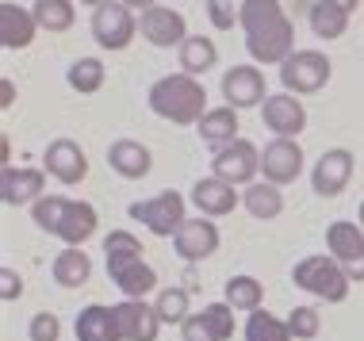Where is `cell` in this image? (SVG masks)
I'll return each mask as SVG.
<instances>
[{"instance_id": "4316f807", "label": "cell", "mask_w": 364, "mask_h": 341, "mask_svg": "<svg viewBox=\"0 0 364 341\" xmlns=\"http://www.w3.org/2000/svg\"><path fill=\"white\" fill-rule=\"evenodd\" d=\"M104 253H107V276H115V272H123L127 265L142 261V242L134 238L131 230H112L104 238Z\"/></svg>"}, {"instance_id": "74e56055", "label": "cell", "mask_w": 364, "mask_h": 341, "mask_svg": "<svg viewBox=\"0 0 364 341\" xmlns=\"http://www.w3.org/2000/svg\"><path fill=\"white\" fill-rule=\"evenodd\" d=\"M27 337H31V341H58V337H62V323H58V315L38 310V315L31 318V326H27Z\"/></svg>"}, {"instance_id": "ac0fdd59", "label": "cell", "mask_w": 364, "mask_h": 341, "mask_svg": "<svg viewBox=\"0 0 364 341\" xmlns=\"http://www.w3.org/2000/svg\"><path fill=\"white\" fill-rule=\"evenodd\" d=\"M173 246L181 253V261L196 265V261L211 257V253L219 249V227H215L211 219H184V227L176 230Z\"/></svg>"}, {"instance_id": "e575fe53", "label": "cell", "mask_w": 364, "mask_h": 341, "mask_svg": "<svg viewBox=\"0 0 364 341\" xmlns=\"http://www.w3.org/2000/svg\"><path fill=\"white\" fill-rule=\"evenodd\" d=\"M157 318H161V326L165 323H176V326H184V318H188V291L184 288H165V291H157Z\"/></svg>"}, {"instance_id": "d4e9b609", "label": "cell", "mask_w": 364, "mask_h": 341, "mask_svg": "<svg viewBox=\"0 0 364 341\" xmlns=\"http://www.w3.org/2000/svg\"><path fill=\"white\" fill-rule=\"evenodd\" d=\"M219 65V46L211 43L208 35H188L181 46V73L188 77H203L208 70Z\"/></svg>"}, {"instance_id": "ffe728a7", "label": "cell", "mask_w": 364, "mask_h": 341, "mask_svg": "<svg viewBox=\"0 0 364 341\" xmlns=\"http://www.w3.org/2000/svg\"><path fill=\"white\" fill-rule=\"evenodd\" d=\"M35 31H38V23H35V16L27 12V8L12 4V0L0 4V43H4L8 50H23V46H31Z\"/></svg>"}, {"instance_id": "d590c367", "label": "cell", "mask_w": 364, "mask_h": 341, "mask_svg": "<svg viewBox=\"0 0 364 341\" xmlns=\"http://www.w3.org/2000/svg\"><path fill=\"white\" fill-rule=\"evenodd\" d=\"M65 207H70V200H65V196H43L31 207L35 227L46 230V234H58V227H62V219H65Z\"/></svg>"}, {"instance_id": "5b68a950", "label": "cell", "mask_w": 364, "mask_h": 341, "mask_svg": "<svg viewBox=\"0 0 364 341\" xmlns=\"http://www.w3.org/2000/svg\"><path fill=\"white\" fill-rule=\"evenodd\" d=\"M131 219H139L157 238H176V230L188 219L184 215V196L181 192H161L154 200H139V203H131Z\"/></svg>"}, {"instance_id": "4fadbf2b", "label": "cell", "mask_w": 364, "mask_h": 341, "mask_svg": "<svg viewBox=\"0 0 364 341\" xmlns=\"http://www.w3.org/2000/svg\"><path fill=\"white\" fill-rule=\"evenodd\" d=\"M261 119L277 139H299L303 126H307V108L299 104V96L280 92V96H269L261 104Z\"/></svg>"}, {"instance_id": "8992f818", "label": "cell", "mask_w": 364, "mask_h": 341, "mask_svg": "<svg viewBox=\"0 0 364 341\" xmlns=\"http://www.w3.org/2000/svg\"><path fill=\"white\" fill-rule=\"evenodd\" d=\"M261 173V153L253 142H230V146H219L211 158V177H219L226 184H253V177Z\"/></svg>"}, {"instance_id": "83f0119b", "label": "cell", "mask_w": 364, "mask_h": 341, "mask_svg": "<svg viewBox=\"0 0 364 341\" xmlns=\"http://www.w3.org/2000/svg\"><path fill=\"white\" fill-rule=\"evenodd\" d=\"M245 211H250L253 219H261V222H269V219H277L280 211H284V196H280V184H269V180H261V184H250L245 188Z\"/></svg>"}, {"instance_id": "7a4b0ae2", "label": "cell", "mask_w": 364, "mask_h": 341, "mask_svg": "<svg viewBox=\"0 0 364 341\" xmlns=\"http://www.w3.org/2000/svg\"><path fill=\"white\" fill-rule=\"evenodd\" d=\"M146 100H150L154 115H161V119H169V123H181V126L200 123L203 115L211 112L200 77H188V73H169V77H161V81H154Z\"/></svg>"}, {"instance_id": "44dd1931", "label": "cell", "mask_w": 364, "mask_h": 341, "mask_svg": "<svg viewBox=\"0 0 364 341\" xmlns=\"http://www.w3.org/2000/svg\"><path fill=\"white\" fill-rule=\"evenodd\" d=\"M107 165H112L119 177H127V180H142L146 173L154 169V158H150V150H146L142 142L119 139V142L107 146Z\"/></svg>"}, {"instance_id": "9a60e30c", "label": "cell", "mask_w": 364, "mask_h": 341, "mask_svg": "<svg viewBox=\"0 0 364 341\" xmlns=\"http://www.w3.org/2000/svg\"><path fill=\"white\" fill-rule=\"evenodd\" d=\"M115 323H119L123 341H157V330H161L157 307L146 303V299H123V303H115Z\"/></svg>"}, {"instance_id": "1f68e13d", "label": "cell", "mask_w": 364, "mask_h": 341, "mask_svg": "<svg viewBox=\"0 0 364 341\" xmlns=\"http://www.w3.org/2000/svg\"><path fill=\"white\" fill-rule=\"evenodd\" d=\"M226 303H230L234 310H261V299H264V288H261V280H253V276H230L226 280Z\"/></svg>"}, {"instance_id": "484cf974", "label": "cell", "mask_w": 364, "mask_h": 341, "mask_svg": "<svg viewBox=\"0 0 364 341\" xmlns=\"http://www.w3.org/2000/svg\"><path fill=\"white\" fill-rule=\"evenodd\" d=\"M88 276H92V261H88L85 249L65 246V249L54 257V280H58L62 288H85Z\"/></svg>"}, {"instance_id": "5bb4252c", "label": "cell", "mask_w": 364, "mask_h": 341, "mask_svg": "<svg viewBox=\"0 0 364 341\" xmlns=\"http://www.w3.org/2000/svg\"><path fill=\"white\" fill-rule=\"evenodd\" d=\"M43 169L62 184H81L88 177V158L73 139H54L43 153Z\"/></svg>"}, {"instance_id": "3957f363", "label": "cell", "mask_w": 364, "mask_h": 341, "mask_svg": "<svg viewBox=\"0 0 364 341\" xmlns=\"http://www.w3.org/2000/svg\"><path fill=\"white\" fill-rule=\"evenodd\" d=\"M291 280H295V288L311 291L314 299H326V303H341V299L349 296V284H353V276L330 257V253H311V257H303L299 265L291 269Z\"/></svg>"}, {"instance_id": "ab89813d", "label": "cell", "mask_w": 364, "mask_h": 341, "mask_svg": "<svg viewBox=\"0 0 364 341\" xmlns=\"http://www.w3.org/2000/svg\"><path fill=\"white\" fill-rule=\"evenodd\" d=\"M0 296H4V303H16L23 296V280L16 269H0Z\"/></svg>"}, {"instance_id": "8d00e7d4", "label": "cell", "mask_w": 364, "mask_h": 341, "mask_svg": "<svg viewBox=\"0 0 364 341\" xmlns=\"http://www.w3.org/2000/svg\"><path fill=\"white\" fill-rule=\"evenodd\" d=\"M288 330H291L295 341H314V337H318V330H322L318 310H314V307H295L288 315Z\"/></svg>"}, {"instance_id": "8fae6325", "label": "cell", "mask_w": 364, "mask_h": 341, "mask_svg": "<svg viewBox=\"0 0 364 341\" xmlns=\"http://www.w3.org/2000/svg\"><path fill=\"white\" fill-rule=\"evenodd\" d=\"M223 96L234 112L242 108H257V104L269 100V89H264V73L257 65H234V70L223 73Z\"/></svg>"}, {"instance_id": "60d3db41", "label": "cell", "mask_w": 364, "mask_h": 341, "mask_svg": "<svg viewBox=\"0 0 364 341\" xmlns=\"http://www.w3.org/2000/svg\"><path fill=\"white\" fill-rule=\"evenodd\" d=\"M0 92H4V96H0V104H4V108H12V96H16V85H12V81H4V85H0Z\"/></svg>"}, {"instance_id": "d6a6232c", "label": "cell", "mask_w": 364, "mask_h": 341, "mask_svg": "<svg viewBox=\"0 0 364 341\" xmlns=\"http://www.w3.org/2000/svg\"><path fill=\"white\" fill-rule=\"evenodd\" d=\"M65 81H70L73 92H100L104 89V62L100 58H77V62L70 65V73H65Z\"/></svg>"}, {"instance_id": "ba28073f", "label": "cell", "mask_w": 364, "mask_h": 341, "mask_svg": "<svg viewBox=\"0 0 364 341\" xmlns=\"http://www.w3.org/2000/svg\"><path fill=\"white\" fill-rule=\"evenodd\" d=\"M326 249L353 280H364V230L357 222H346V219L330 222L326 227Z\"/></svg>"}, {"instance_id": "52a82bcc", "label": "cell", "mask_w": 364, "mask_h": 341, "mask_svg": "<svg viewBox=\"0 0 364 341\" xmlns=\"http://www.w3.org/2000/svg\"><path fill=\"white\" fill-rule=\"evenodd\" d=\"M134 35H139V23H134L127 4H115L112 0V4H100L92 12V38L104 50H127Z\"/></svg>"}, {"instance_id": "f6af8a7d", "label": "cell", "mask_w": 364, "mask_h": 341, "mask_svg": "<svg viewBox=\"0 0 364 341\" xmlns=\"http://www.w3.org/2000/svg\"><path fill=\"white\" fill-rule=\"evenodd\" d=\"M357 219H360V227H364V203H360V211H357Z\"/></svg>"}, {"instance_id": "7402d4cb", "label": "cell", "mask_w": 364, "mask_h": 341, "mask_svg": "<svg viewBox=\"0 0 364 341\" xmlns=\"http://www.w3.org/2000/svg\"><path fill=\"white\" fill-rule=\"evenodd\" d=\"M96 227H100V215H96L92 203L70 200V207H65V219H62V227H58V238H62L65 246H77V249H81L85 242L96 234Z\"/></svg>"}, {"instance_id": "ee69618b", "label": "cell", "mask_w": 364, "mask_h": 341, "mask_svg": "<svg viewBox=\"0 0 364 341\" xmlns=\"http://www.w3.org/2000/svg\"><path fill=\"white\" fill-rule=\"evenodd\" d=\"M81 4H92V8H100V4H112V0H81Z\"/></svg>"}, {"instance_id": "e0dca14e", "label": "cell", "mask_w": 364, "mask_h": 341, "mask_svg": "<svg viewBox=\"0 0 364 341\" xmlns=\"http://www.w3.org/2000/svg\"><path fill=\"white\" fill-rule=\"evenodd\" d=\"M43 188H46V169H12L4 165L0 173V200L8 207H23V203H38L43 200Z\"/></svg>"}, {"instance_id": "7c38bea8", "label": "cell", "mask_w": 364, "mask_h": 341, "mask_svg": "<svg viewBox=\"0 0 364 341\" xmlns=\"http://www.w3.org/2000/svg\"><path fill=\"white\" fill-rule=\"evenodd\" d=\"M349 180H353V153L341 150V146L338 150H326L311 169V188L326 200L341 196V192L349 188Z\"/></svg>"}, {"instance_id": "4dcf8cb0", "label": "cell", "mask_w": 364, "mask_h": 341, "mask_svg": "<svg viewBox=\"0 0 364 341\" xmlns=\"http://www.w3.org/2000/svg\"><path fill=\"white\" fill-rule=\"evenodd\" d=\"M349 27V12H341L338 4H330V0H318V4H311V31L318 38H341Z\"/></svg>"}, {"instance_id": "f1b7e54d", "label": "cell", "mask_w": 364, "mask_h": 341, "mask_svg": "<svg viewBox=\"0 0 364 341\" xmlns=\"http://www.w3.org/2000/svg\"><path fill=\"white\" fill-rule=\"evenodd\" d=\"M31 16H35V23L43 27V31H50V35L70 31L73 19H77V12H73L70 0H35Z\"/></svg>"}, {"instance_id": "f546056e", "label": "cell", "mask_w": 364, "mask_h": 341, "mask_svg": "<svg viewBox=\"0 0 364 341\" xmlns=\"http://www.w3.org/2000/svg\"><path fill=\"white\" fill-rule=\"evenodd\" d=\"M115 288L123 291L127 299H146L150 291L157 288V272L146 265V261H134V265H127L123 272H115Z\"/></svg>"}, {"instance_id": "30bf717a", "label": "cell", "mask_w": 364, "mask_h": 341, "mask_svg": "<svg viewBox=\"0 0 364 341\" xmlns=\"http://www.w3.org/2000/svg\"><path fill=\"white\" fill-rule=\"evenodd\" d=\"M230 334H234V307L226 303V299L196 310V315H188L181 326L184 341H230Z\"/></svg>"}, {"instance_id": "277c9868", "label": "cell", "mask_w": 364, "mask_h": 341, "mask_svg": "<svg viewBox=\"0 0 364 341\" xmlns=\"http://www.w3.org/2000/svg\"><path fill=\"white\" fill-rule=\"evenodd\" d=\"M330 58L318 54V50H295L288 62L280 65V81H284V92L291 96H311L318 89H326L330 81Z\"/></svg>"}, {"instance_id": "d6986e66", "label": "cell", "mask_w": 364, "mask_h": 341, "mask_svg": "<svg viewBox=\"0 0 364 341\" xmlns=\"http://www.w3.org/2000/svg\"><path fill=\"white\" fill-rule=\"evenodd\" d=\"M192 203L200 207V215L219 219V215H230L238 207V192H234V184H226L219 177H203L192 184Z\"/></svg>"}, {"instance_id": "6da1fadb", "label": "cell", "mask_w": 364, "mask_h": 341, "mask_svg": "<svg viewBox=\"0 0 364 341\" xmlns=\"http://www.w3.org/2000/svg\"><path fill=\"white\" fill-rule=\"evenodd\" d=\"M238 23L245 31V50L261 65H284L295 54V23L280 0H242Z\"/></svg>"}, {"instance_id": "836d02e7", "label": "cell", "mask_w": 364, "mask_h": 341, "mask_svg": "<svg viewBox=\"0 0 364 341\" xmlns=\"http://www.w3.org/2000/svg\"><path fill=\"white\" fill-rule=\"evenodd\" d=\"M245 341H295L288 323H280L269 310H253L250 323H245Z\"/></svg>"}, {"instance_id": "cb8c5ba5", "label": "cell", "mask_w": 364, "mask_h": 341, "mask_svg": "<svg viewBox=\"0 0 364 341\" xmlns=\"http://www.w3.org/2000/svg\"><path fill=\"white\" fill-rule=\"evenodd\" d=\"M196 131H200V139L208 146H215V150H219V146H230V142H238V112H234L230 104L211 108L200 123H196Z\"/></svg>"}, {"instance_id": "9c48e42d", "label": "cell", "mask_w": 364, "mask_h": 341, "mask_svg": "<svg viewBox=\"0 0 364 341\" xmlns=\"http://www.w3.org/2000/svg\"><path fill=\"white\" fill-rule=\"evenodd\" d=\"M139 31H142V38L150 46L169 50V46H184V38H188V23H184V16L176 12V8L154 4V8H146V12H142Z\"/></svg>"}, {"instance_id": "b9f144b4", "label": "cell", "mask_w": 364, "mask_h": 341, "mask_svg": "<svg viewBox=\"0 0 364 341\" xmlns=\"http://www.w3.org/2000/svg\"><path fill=\"white\" fill-rule=\"evenodd\" d=\"M123 4H127V8H142V12H146V8H154L157 0H123Z\"/></svg>"}, {"instance_id": "603a6c76", "label": "cell", "mask_w": 364, "mask_h": 341, "mask_svg": "<svg viewBox=\"0 0 364 341\" xmlns=\"http://www.w3.org/2000/svg\"><path fill=\"white\" fill-rule=\"evenodd\" d=\"M77 341H123L119 323H115V307L88 303L77 315Z\"/></svg>"}, {"instance_id": "7bdbcfd3", "label": "cell", "mask_w": 364, "mask_h": 341, "mask_svg": "<svg viewBox=\"0 0 364 341\" xmlns=\"http://www.w3.org/2000/svg\"><path fill=\"white\" fill-rule=\"evenodd\" d=\"M330 4H338V8H341V12H353V8H357V4H360V0H330Z\"/></svg>"}, {"instance_id": "2e32d148", "label": "cell", "mask_w": 364, "mask_h": 341, "mask_svg": "<svg viewBox=\"0 0 364 341\" xmlns=\"http://www.w3.org/2000/svg\"><path fill=\"white\" fill-rule=\"evenodd\" d=\"M261 173H264V180H269V184H291V180H299V173H303V150H299V142H295V139L269 142V146H264V153H261Z\"/></svg>"}, {"instance_id": "f35d334b", "label": "cell", "mask_w": 364, "mask_h": 341, "mask_svg": "<svg viewBox=\"0 0 364 341\" xmlns=\"http://www.w3.org/2000/svg\"><path fill=\"white\" fill-rule=\"evenodd\" d=\"M208 4V16L215 23V31H230L234 23H238V8H234V0H203Z\"/></svg>"}]
</instances>
